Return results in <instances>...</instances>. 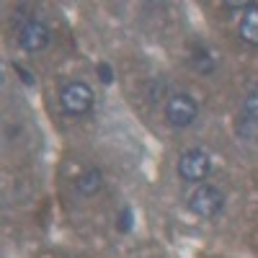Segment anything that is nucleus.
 I'll use <instances>...</instances> for the list:
<instances>
[{
	"label": "nucleus",
	"instance_id": "f257e3e1",
	"mask_svg": "<svg viewBox=\"0 0 258 258\" xmlns=\"http://www.w3.org/2000/svg\"><path fill=\"white\" fill-rule=\"evenodd\" d=\"M225 202H227L225 191L220 186H214V183H199L186 199L188 209L197 214V217H204V220L217 217V214L225 209Z\"/></svg>",
	"mask_w": 258,
	"mask_h": 258
},
{
	"label": "nucleus",
	"instance_id": "f03ea898",
	"mask_svg": "<svg viewBox=\"0 0 258 258\" xmlns=\"http://www.w3.org/2000/svg\"><path fill=\"white\" fill-rule=\"evenodd\" d=\"M96 103V93L85 80H70L59 93V106L68 116H85Z\"/></svg>",
	"mask_w": 258,
	"mask_h": 258
},
{
	"label": "nucleus",
	"instance_id": "7ed1b4c3",
	"mask_svg": "<svg viewBox=\"0 0 258 258\" xmlns=\"http://www.w3.org/2000/svg\"><path fill=\"white\" fill-rule=\"evenodd\" d=\"M212 173V158L207 150L202 147H191L178 158V178L186 183L199 186L204 183V178Z\"/></svg>",
	"mask_w": 258,
	"mask_h": 258
},
{
	"label": "nucleus",
	"instance_id": "20e7f679",
	"mask_svg": "<svg viewBox=\"0 0 258 258\" xmlns=\"http://www.w3.org/2000/svg\"><path fill=\"white\" fill-rule=\"evenodd\" d=\"M199 103L191 93H173L165 101V121L176 129H186L197 121Z\"/></svg>",
	"mask_w": 258,
	"mask_h": 258
},
{
	"label": "nucleus",
	"instance_id": "39448f33",
	"mask_svg": "<svg viewBox=\"0 0 258 258\" xmlns=\"http://www.w3.org/2000/svg\"><path fill=\"white\" fill-rule=\"evenodd\" d=\"M52 44V29L41 18H26L18 29V47L31 54L44 52Z\"/></svg>",
	"mask_w": 258,
	"mask_h": 258
},
{
	"label": "nucleus",
	"instance_id": "423d86ee",
	"mask_svg": "<svg viewBox=\"0 0 258 258\" xmlns=\"http://www.w3.org/2000/svg\"><path fill=\"white\" fill-rule=\"evenodd\" d=\"M238 34L245 44L258 47V3L245 6L243 16H240V24H238Z\"/></svg>",
	"mask_w": 258,
	"mask_h": 258
},
{
	"label": "nucleus",
	"instance_id": "0eeeda50",
	"mask_svg": "<svg viewBox=\"0 0 258 258\" xmlns=\"http://www.w3.org/2000/svg\"><path fill=\"white\" fill-rule=\"evenodd\" d=\"M101 188H103V173L98 168L83 170V173L78 176V181H75V191H78V197H83V199L96 197Z\"/></svg>",
	"mask_w": 258,
	"mask_h": 258
},
{
	"label": "nucleus",
	"instance_id": "6e6552de",
	"mask_svg": "<svg viewBox=\"0 0 258 258\" xmlns=\"http://www.w3.org/2000/svg\"><path fill=\"white\" fill-rule=\"evenodd\" d=\"M243 119L245 121H258V85L243 101Z\"/></svg>",
	"mask_w": 258,
	"mask_h": 258
},
{
	"label": "nucleus",
	"instance_id": "1a4fd4ad",
	"mask_svg": "<svg viewBox=\"0 0 258 258\" xmlns=\"http://www.w3.org/2000/svg\"><path fill=\"white\" fill-rule=\"evenodd\" d=\"M98 73H101V80H106V83L111 80V70H109V64H101V68H98Z\"/></svg>",
	"mask_w": 258,
	"mask_h": 258
},
{
	"label": "nucleus",
	"instance_id": "9d476101",
	"mask_svg": "<svg viewBox=\"0 0 258 258\" xmlns=\"http://www.w3.org/2000/svg\"><path fill=\"white\" fill-rule=\"evenodd\" d=\"M0 78H3V75H0Z\"/></svg>",
	"mask_w": 258,
	"mask_h": 258
}]
</instances>
